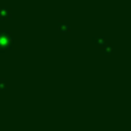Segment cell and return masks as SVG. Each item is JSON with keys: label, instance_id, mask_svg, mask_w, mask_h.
Returning a JSON list of instances; mask_svg holds the SVG:
<instances>
[{"label": "cell", "instance_id": "cell-1", "mask_svg": "<svg viewBox=\"0 0 131 131\" xmlns=\"http://www.w3.org/2000/svg\"><path fill=\"white\" fill-rule=\"evenodd\" d=\"M10 44V36L7 32H0V49L4 50Z\"/></svg>", "mask_w": 131, "mask_h": 131}]
</instances>
